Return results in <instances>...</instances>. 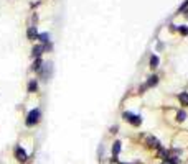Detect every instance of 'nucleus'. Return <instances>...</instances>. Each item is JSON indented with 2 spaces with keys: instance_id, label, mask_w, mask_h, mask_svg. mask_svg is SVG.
Here are the masks:
<instances>
[{
  "instance_id": "1",
  "label": "nucleus",
  "mask_w": 188,
  "mask_h": 164,
  "mask_svg": "<svg viewBox=\"0 0 188 164\" xmlns=\"http://www.w3.org/2000/svg\"><path fill=\"white\" fill-rule=\"evenodd\" d=\"M40 115H41V113H40V110H38V108H33V110L26 115V125H28V127L35 125V123L40 120Z\"/></svg>"
},
{
  "instance_id": "2",
  "label": "nucleus",
  "mask_w": 188,
  "mask_h": 164,
  "mask_svg": "<svg viewBox=\"0 0 188 164\" xmlns=\"http://www.w3.org/2000/svg\"><path fill=\"white\" fill-rule=\"evenodd\" d=\"M122 117H124V118L127 120L129 123H132L134 127H139V125L142 123V118H140L139 115H134V113H130V112H124V115H122Z\"/></svg>"
},
{
  "instance_id": "3",
  "label": "nucleus",
  "mask_w": 188,
  "mask_h": 164,
  "mask_svg": "<svg viewBox=\"0 0 188 164\" xmlns=\"http://www.w3.org/2000/svg\"><path fill=\"white\" fill-rule=\"evenodd\" d=\"M15 158H17L20 163H25L26 158H28V154H26V151L21 146H17V148H15Z\"/></svg>"
},
{
  "instance_id": "4",
  "label": "nucleus",
  "mask_w": 188,
  "mask_h": 164,
  "mask_svg": "<svg viewBox=\"0 0 188 164\" xmlns=\"http://www.w3.org/2000/svg\"><path fill=\"white\" fill-rule=\"evenodd\" d=\"M145 144L149 148H155V149H159L160 148V141H159V138H155V136H147Z\"/></svg>"
},
{
  "instance_id": "5",
  "label": "nucleus",
  "mask_w": 188,
  "mask_h": 164,
  "mask_svg": "<svg viewBox=\"0 0 188 164\" xmlns=\"http://www.w3.org/2000/svg\"><path fill=\"white\" fill-rule=\"evenodd\" d=\"M121 148H122V143H121V141H114V144H112V156H114V158H117V156H119V153H121Z\"/></svg>"
},
{
  "instance_id": "6",
  "label": "nucleus",
  "mask_w": 188,
  "mask_h": 164,
  "mask_svg": "<svg viewBox=\"0 0 188 164\" xmlns=\"http://www.w3.org/2000/svg\"><path fill=\"white\" fill-rule=\"evenodd\" d=\"M26 36H28V40H36V38H38L36 28H35V26H31V28H28V31H26Z\"/></svg>"
},
{
  "instance_id": "7",
  "label": "nucleus",
  "mask_w": 188,
  "mask_h": 164,
  "mask_svg": "<svg viewBox=\"0 0 188 164\" xmlns=\"http://www.w3.org/2000/svg\"><path fill=\"white\" fill-rule=\"evenodd\" d=\"M157 84H159V77H157V76H150L149 81H147V87H154V86H157Z\"/></svg>"
},
{
  "instance_id": "8",
  "label": "nucleus",
  "mask_w": 188,
  "mask_h": 164,
  "mask_svg": "<svg viewBox=\"0 0 188 164\" xmlns=\"http://www.w3.org/2000/svg\"><path fill=\"white\" fill-rule=\"evenodd\" d=\"M159 62H160L159 56H155V54H152V56H150V67H152V69H155V67L159 66Z\"/></svg>"
},
{
  "instance_id": "9",
  "label": "nucleus",
  "mask_w": 188,
  "mask_h": 164,
  "mask_svg": "<svg viewBox=\"0 0 188 164\" xmlns=\"http://www.w3.org/2000/svg\"><path fill=\"white\" fill-rule=\"evenodd\" d=\"M41 53H43V46H35L33 53H31V54H33V57H36V59H38V57L41 56Z\"/></svg>"
},
{
  "instance_id": "10",
  "label": "nucleus",
  "mask_w": 188,
  "mask_h": 164,
  "mask_svg": "<svg viewBox=\"0 0 188 164\" xmlns=\"http://www.w3.org/2000/svg\"><path fill=\"white\" fill-rule=\"evenodd\" d=\"M178 98H180V102L183 103V105H188V94L187 92H182V94L178 95Z\"/></svg>"
},
{
  "instance_id": "11",
  "label": "nucleus",
  "mask_w": 188,
  "mask_h": 164,
  "mask_svg": "<svg viewBox=\"0 0 188 164\" xmlns=\"http://www.w3.org/2000/svg\"><path fill=\"white\" fill-rule=\"evenodd\" d=\"M38 40L41 41V43H48L50 41V35L48 33H41V35H38Z\"/></svg>"
},
{
  "instance_id": "12",
  "label": "nucleus",
  "mask_w": 188,
  "mask_h": 164,
  "mask_svg": "<svg viewBox=\"0 0 188 164\" xmlns=\"http://www.w3.org/2000/svg\"><path fill=\"white\" fill-rule=\"evenodd\" d=\"M36 89H38L36 81H31V82L28 84V92H36Z\"/></svg>"
},
{
  "instance_id": "13",
  "label": "nucleus",
  "mask_w": 188,
  "mask_h": 164,
  "mask_svg": "<svg viewBox=\"0 0 188 164\" xmlns=\"http://www.w3.org/2000/svg\"><path fill=\"white\" fill-rule=\"evenodd\" d=\"M185 118H187V112H185V110H180L178 113H177V120H178V122H183Z\"/></svg>"
},
{
  "instance_id": "14",
  "label": "nucleus",
  "mask_w": 188,
  "mask_h": 164,
  "mask_svg": "<svg viewBox=\"0 0 188 164\" xmlns=\"http://www.w3.org/2000/svg\"><path fill=\"white\" fill-rule=\"evenodd\" d=\"M41 67V59L38 57V59H35V62H33V71H38Z\"/></svg>"
},
{
  "instance_id": "15",
  "label": "nucleus",
  "mask_w": 188,
  "mask_h": 164,
  "mask_svg": "<svg viewBox=\"0 0 188 164\" xmlns=\"http://www.w3.org/2000/svg\"><path fill=\"white\" fill-rule=\"evenodd\" d=\"M178 31L182 33L183 36H187V35H188V28H187V26H185V25H182V26H180V28H178Z\"/></svg>"
},
{
  "instance_id": "16",
  "label": "nucleus",
  "mask_w": 188,
  "mask_h": 164,
  "mask_svg": "<svg viewBox=\"0 0 188 164\" xmlns=\"http://www.w3.org/2000/svg\"><path fill=\"white\" fill-rule=\"evenodd\" d=\"M111 133H117V127H112V128H111Z\"/></svg>"
},
{
  "instance_id": "17",
  "label": "nucleus",
  "mask_w": 188,
  "mask_h": 164,
  "mask_svg": "<svg viewBox=\"0 0 188 164\" xmlns=\"http://www.w3.org/2000/svg\"><path fill=\"white\" fill-rule=\"evenodd\" d=\"M121 164H129V163H121Z\"/></svg>"
}]
</instances>
